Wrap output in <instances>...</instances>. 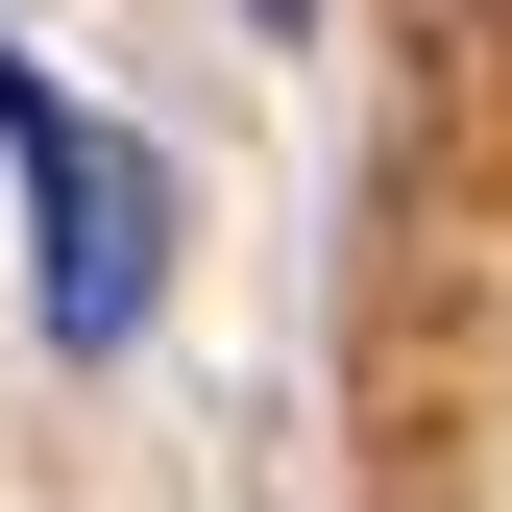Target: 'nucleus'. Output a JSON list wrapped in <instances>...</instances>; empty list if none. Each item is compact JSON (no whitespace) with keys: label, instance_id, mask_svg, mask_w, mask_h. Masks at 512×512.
<instances>
[{"label":"nucleus","instance_id":"f257e3e1","mask_svg":"<svg viewBox=\"0 0 512 512\" xmlns=\"http://www.w3.org/2000/svg\"><path fill=\"white\" fill-rule=\"evenodd\" d=\"M0 147H25V220H49V342L122 366V342H147V293H171V147L74 122L25 49H0Z\"/></svg>","mask_w":512,"mask_h":512}]
</instances>
